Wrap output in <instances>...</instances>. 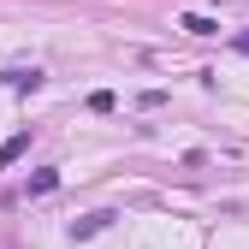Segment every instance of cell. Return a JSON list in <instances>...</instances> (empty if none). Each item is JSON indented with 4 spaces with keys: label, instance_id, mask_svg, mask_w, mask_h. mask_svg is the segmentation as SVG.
Wrapping results in <instances>:
<instances>
[{
    "label": "cell",
    "instance_id": "6da1fadb",
    "mask_svg": "<svg viewBox=\"0 0 249 249\" xmlns=\"http://www.w3.org/2000/svg\"><path fill=\"white\" fill-rule=\"evenodd\" d=\"M113 226V213L101 208V213H83V220H71V237H95V231H107Z\"/></svg>",
    "mask_w": 249,
    "mask_h": 249
},
{
    "label": "cell",
    "instance_id": "7a4b0ae2",
    "mask_svg": "<svg viewBox=\"0 0 249 249\" xmlns=\"http://www.w3.org/2000/svg\"><path fill=\"white\" fill-rule=\"evenodd\" d=\"M178 30H190V36H220V24H213L208 12H184V18H178Z\"/></svg>",
    "mask_w": 249,
    "mask_h": 249
},
{
    "label": "cell",
    "instance_id": "3957f363",
    "mask_svg": "<svg viewBox=\"0 0 249 249\" xmlns=\"http://www.w3.org/2000/svg\"><path fill=\"white\" fill-rule=\"evenodd\" d=\"M24 148H30V131H18V137H6V142H0V166H12V160H18Z\"/></svg>",
    "mask_w": 249,
    "mask_h": 249
},
{
    "label": "cell",
    "instance_id": "277c9868",
    "mask_svg": "<svg viewBox=\"0 0 249 249\" xmlns=\"http://www.w3.org/2000/svg\"><path fill=\"white\" fill-rule=\"evenodd\" d=\"M53 184H59V172H53V166H42V172H30V196H48Z\"/></svg>",
    "mask_w": 249,
    "mask_h": 249
},
{
    "label": "cell",
    "instance_id": "5b68a950",
    "mask_svg": "<svg viewBox=\"0 0 249 249\" xmlns=\"http://www.w3.org/2000/svg\"><path fill=\"white\" fill-rule=\"evenodd\" d=\"M89 113H113V89H95V95H89Z\"/></svg>",
    "mask_w": 249,
    "mask_h": 249
},
{
    "label": "cell",
    "instance_id": "8992f818",
    "mask_svg": "<svg viewBox=\"0 0 249 249\" xmlns=\"http://www.w3.org/2000/svg\"><path fill=\"white\" fill-rule=\"evenodd\" d=\"M237 53H249V30H243V36H237Z\"/></svg>",
    "mask_w": 249,
    "mask_h": 249
}]
</instances>
